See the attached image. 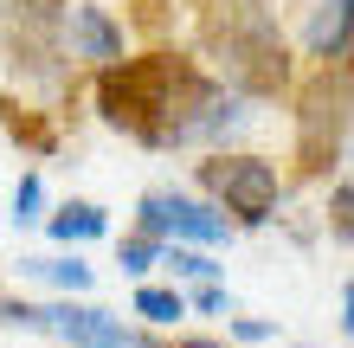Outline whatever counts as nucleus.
I'll return each instance as SVG.
<instances>
[{"label":"nucleus","instance_id":"2eb2a0df","mask_svg":"<svg viewBox=\"0 0 354 348\" xmlns=\"http://www.w3.org/2000/svg\"><path fill=\"white\" fill-rule=\"evenodd\" d=\"M194 303H200V310H225V291H219V284H200Z\"/></svg>","mask_w":354,"mask_h":348},{"label":"nucleus","instance_id":"4468645a","mask_svg":"<svg viewBox=\"0 0 354 348\" xmlns=\"http://www.w3.org/2000/svg\"><path fill=\"white\" fill-rule=\"evenodd\" d=\"M161 264H174L180 277H213V264H206L200 252H161Z\"/></svg>","mask_w":354,"mask_h":348},{"label":"nucleus","instance_id":"423d86ee","mask_svg":"<svg viewBox=\"0 0 354 348\" xmlns=\"http://www.w3.org/2000/svg\"><path fill=\"white\" fill-rule=\"evenodd\" d=\"M142 226L149 232H174V239H200V245H219L225 232V213L200 207V200H180V194H149L142 200Z\"/></svg>","mask_w":354,"mask_h":348},{"label":"nucleus","instance_id":"39448f33","mask_svg":"<svg viewBox=\"0 0 354 348\" xmlns=\"http://www.w3.org/2000/svg\"><path fill=\"white\" fill-rule=\"evenodd\" d=\"M7 46L13 58H26V65L46 71L58 58V33H65V0H7Z\"/></svg>","mask_w":354,"mask_h":348},{"label":"nucleus","instance_id":"20e7f679","mask_svg":"<svg viewBox=\"0 0 354 348\" xmlns=\"http://www.w3.org/2000/svg\"><path fill=\"white\" fill-rule=\"evenodd\" d=\"M200 181L213 187L225 207H232L239 219H270V207H277V168L270 161H258V155H219V161H206L200 168Z\"/></svg>","mask_w":354,"mask_h":348},{"label":"nucleus","instance_id":"f257e3e1","mask_svg":"<svg viewBox=\"0 0 354 348\" xmlns=\"http://www.w3.org/2000/svg\"><path fill=\"white\" fill-rule=\"evenodd\" d=\"M103 116L116 129L142 136L149 149H180V142H219L225 129H239L245 110L239 97H225L219 84H206L200 71L174 65V58H142L103 77Z\"/></svg>","mask_w":354,"mask_h":348},{"label":"nucleus","instance_id":"ddd939ff","mask_svg":"<svg viewBox=\"0 0 354 348\" xmlns=\"http://www.w3.org/2000/svg\"><path fill=\"white\" fill-rule=\"evenodd\" d=\"M161 252H155V239H122V271H149Z\"/></svg>","mask_w":354,"mask_h":348},{"label":"nucleus","instance_id":"9b49d317","mask_svg":"<svg viewBox=\"0 0 354 348\" xmlns=\"http://www.w3.org/2000/svg\"><path fill=\"white\" fill-rule=\"evenodd\" d=\"M136 316L174 322V316H187V297H180V291H161V284H142V291H136Z\"/></svg>","mask_w":354,"mask_h":348},{"label":"nucleus","instance_id":"9d476101","mask_svg":"<svg viewBox=\"0 0 354 348\" xmlns=\"http://www.w3.org/2000/svg\"><path fill=\"white\" fill-rule=\"evenodd\" d=\"M19 271L26 277H52L58 291H91V264H77V258H19Z\"/></svg>","mask_w":354,"mask_h":348},{"label":"nucleus","instance_id":"1a4fd4ad","mask_svg":"<svg viewBox=\"0 0 354 348\" xmlns=\"http://www.w3.org/2000/svg\"><path fill=\"white\" fill-rule=\"evenodd\" d=\"M309 52L316 58H342L348 52V0H322L316 26H309Z\"/></svg>","mask_w":354,"mask_h":348},{"label":"nucleus","instance_id":"dca6fc26","mask_svg":"<svg viewBox=\"0 0 354 348\" xmlns=\"http://www.w3.org/2000/svg\"><path fill=\"white\" fill-rule=\"evenodd\" d=\"M264 336H270V322H258V316L239 322V342H264Z\"/></svg>","mask_w":354,"mask_h":348},{"label":"nucleus","instance_id":"f8f14e48","mask_svg":"<svg viewBox=\"0 0 354 348\" xmlns=\"http://www.w3.org/2000/svg\"><path fill=\"white\" fill-rule=\"evenodd\" d=\"M39 207H46V187H39V174H26V181H19V194H13V219H19V226H32Z\"/></svg>","mask_w":354,"mask_h":348},{"label":"nucleus","instance_id":"f3484780","mask_svg":"<svg viewBox=\"0 0 354 348\" xmlns=\"http://www.w3.org/2000/svg\"><path fill=\"white\" fill-rule=\"evenodd\" d=\"M187 348H219V342H187Z\"/></svg>","mask_w":354,"mask_h":348},{"label":"nucleus","instance_id":"0eeeda50","mask_svg":"<svg viewBox=\"0 0 354 348\" xmlns=\"http://www.w3.org/2000/svg\"><path fill=\"white\" fill-rule=\"evenodd\" d=\"M65 26H71V46L77 58H97V65H110V58H122V26L103 7H65Z\"/></svg>","mask_w":354,"mask_h":348},{"label":"nucleus","instance_id":"f03ea898","mask_svg":"<svg viewBox=\"0 0 354 348\" xmlns=\"http://www.w3.org/2000/svg\"><path fill=\"white\" fill-rule=\"evenodd\" d=\"M219 52H225V71L245 91H277L283 84V39H277V26H270V13L258 0H232L219 13Z\"/></svg>","mask_w":354,"mask_h":348},{"label":"nucleus","instance_id":"6e6552de","mask_svg":"<svg viewBox=\"0 0 354 348\" xmlns=\"http://www.w3.org/2000/svg\"><path fill=\"white\" fill-rule=\"evenodd\" d=\"M103 232H110V219L91 200H71V207L52 213V239H65V245H84V239H103Z\"/></svg>","mask_w":354,"mask_h":348},{"label":"nucleus","instance_id":"7ed1b4c3","mask_svg":"<svg viewBox=\"0 0 354 348\" xmlns=\"http://www.w3.org/2000/svg\"><path fill=\"white\" fill-rule=\"evenodd\" d=\"M0 322L13 329H52L71 348H149L136 329H122L110 310H91V303H52V310H32V303H0Z\"/></svg>","mask_w":354,"mask_h":348}]
</instances>
